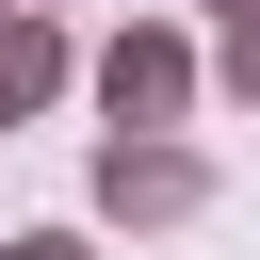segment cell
I'll use <instances>...</instances> for the list:
<instances>
[{"label":"cell","instance_id":"obj_1","mask_svg":"<svg viewBox=\"0 0 260 260\" xmlns=\"http://www.w3.org/2000/svg\"><path fill=\"white\" fill-rule=\"evenodd\" d=\"M179 98H195V49L179 32H114L98 49V114L114 130H179Z\"/></svg>","mask_w":260,"mask_h":260},{"label":"cell","instance_id":"obj_2","mask_svg":"<svg viewBox=\"0 0 260 260\" xmlns=\"http://www.w3.org/2000/svg\"><path fill=\"white\" fill-rule=\"evenodd\" d=\"M195 195H211V162H195V146H162V130H114V146H98V211L162 228V211H195Z\"/></svg>","mask_w":260,"mask_h":260},{"label":"cell","instance_id":"obj_3","mask_svg":"<svg viewBox=\"0 0 260 260\" xmlns=\"http://www.w3.org/2000/svg\"><path fill=\"white\" fill-rule=\"evenodd\" d=\"M49 98H65V32L16 0V16H0V130H16V114H49Z\"/></svg>","mask_w":260,"mask_h":260},{"label":"cell","instance_id":"obj_4","mask_svg":"<svg viewBox=\"0 0 260 260\" xmlns=\"http://www.w3.org/2000/svg\"><path fill=\"white\" fill-rule=\"evenodd\" d=\"M228 81H244V98H260V0H244V16H228Z\"/></svg>","mask_w":260,"mask_h":260},{"label":"cell","instance_id":"obj_5","mask_svg":"<svg viewBox=\"0 0 260 260\" xmlns=\"http://www.w3.org/2000/svg\"><path fill=\"white\" fill-rule=\"evenodd\" d=\"M0 260H81V244H65V228H16V244H0Z\"/></svg>","mask_w":260,"mask_h":260},{"label":"cell","instance_id":"obj_6","mask_svg":"<svg viewBox=\"0 0 260 260\" xmlns=\"http://www.w3.org/2000/svg\"><path fill=\"white\" fill-rule=\"evenodd\" d=\"M228 16H244V0H228Z\"/></svg>","mask_w":260,"mask_h":260},{"label":"cell","instance_id":"obj_7","mask_svg":"<svg viewBox=\"0 0 260 260\" xmlns=\"http://www.w3.org/2000/svg\"><path fill=\"white\" fill-rule=\"evenodd\" d=\"M32 16H49V0H32Z\"/></svg>","mask_w":260,"mask_h":260}]
</instances>
